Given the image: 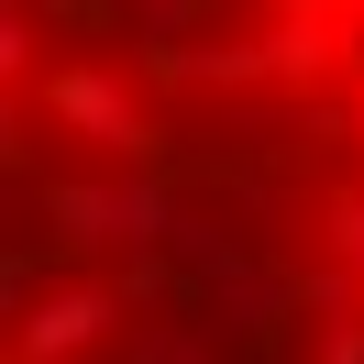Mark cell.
Returning <instances> with one entry per match:
<instances>
[{
    "instance_id": "cell-1",
    "label": "cell",
    "mask_w": 364,
    "mask_h": 364,
    "mask_svg": "<svg viewBox=\"0 0 364 364\" xmlns=\"http://www.w3.org/2000/svg\"><path fill=\"white\" fill-rule=\"evenodd\" d=\"M11 364H364V0H11Z\"/></svg>"
}]
</instances>
